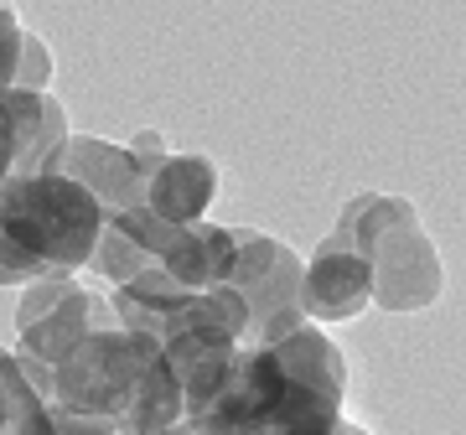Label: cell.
<instances>
[{
	"label": "cell",
	"mask_w": 466,
	"mask_h": 435,
	"mask_svg": "<svg viewBox=\"0 0 466 435\" xmlns=\"http://www.w3.org/2000/svg\"><path fill=\"white\" fill-rule=\"evenodd\" d=\"M332 435H373V430H363L358 420H348V415H342V420H337V425H332Z\"/></svg>",
	"instance_id": "obj_17"
},
{
	"label": "cell",
	"mask_w": 466,
	"mask_h": 435,
	"mask_svg": "<svg viewBox=\"0 0 466 435\" xmlns=\"http://www.w3.org/2000/svg\"><path fill=\"white\" fill-rule=\"evenodd\" d=\"M52 84V52L47 42L36 32H21V57H16V78H11V88H21V94H47Z\"/></svg>",
	"instance_id": "obj_12"
},
{
	"label": "cell",
	"mask_w": 466,
	"mask_h": 435,
	"mask_svg": "<svg viewBox=\"0 0 466 435\" xmlns=\"http://www.w3.org/2000/svg\"><path fill=\"white\" fill-rule=\"evenodd\" d=\"M218 197V167L208 156H161L146 177V207L167 223H198Z\"/></svg>",
	"instance_id": "obj_9"
},
{
	"label": "cell",
	"mask_w": 466,
	"mask_h": 435,
	"mask_svg": "<svg viewBox=\"0 0 466 435\" xmlns=\"http://www.w3.org/2000/svg\"><path fill=\"white\" fill-rule=\"evenodd\" d=\"M47 404L109 420L119 435H150L182 420V384L167 369L156 337L99 327L52 369Z\"/></svg>",
	"instance_id": "obj_1"
},
{
	"label": "cell",
	"mask_w": 466,
	"mask_h": 435,
	"mask_svg": "<svg viewBox=\"0 0 466 435\" xmlns=\"http://www.w3.org/2000/svg\"><path fill=\"white\" fill-rule=\"evenodd\" d=\"M0 435H52L47 400L32 389V379L5 348H0Z\"/></svg>",
	"instance_id": "obj_10"
},
{
	"label": "cell",
	"mask_w": 466,
	"mask_h": 435,
	"mask_svg": "<svg viewBox=\"0 0 466 435\" xmlns=\"http://www.w3.org/2000/svg\"><path fill=\"white\" fill-rule=\"evenodd\" d=\"M156 259H150L140 244H135L130 234H119L115 223H104L99 228V244H94V254H88V269L94 275H104V280H115V285H125V280H135L140 269H150Z\"/></svg>",
	"instance_id": "obj_11"
},
{
	"label": "cell",
	"mask_w": 466,
	"mask_h": 435,
	"mask_svg": "<svg viewBox=\"0 0 466 435\" xmlns=\"http://www.w3.org/2000/svg\"><path fill=\"white\" fill-rule=\"evenodd\" d=\"M125 151H130L135 161L146 167V177H150V167H156V161L167 156V135H161V130H140V135L130 140V146H125Z\"/></svg>",
	"instance_id": "obj_16"
},
{
	"label": "cell",
	"mask_w": 466,
	"mask_h": 435,
	"mask_svg": "<svg viewBox=\"0 0 466 435\" xmlns=\"http://www.w3.org/2000/svg\"><path fill=\"white\" fill-rule=\"evenodd\" d=\"M182 435H218V430H198V425H187L182 420Z\"/></svg>",
	"instance_id": "obj_18"
},
{
	"label": "cell",
	"mask_w": 466,
	"mask_h": 435,
	"mask_svg": "<svg viewBox=\"0 0 466 435\" xmlns=\"http://www.w3.org/2000/svg\"><path fill=\"white\" fill-rule=\"evenodd\" d=\"M332 238H342L368 265L373 306L383 311H425L446 290V265L410 197H389V192L352 197L337 218Z\"/></svg>",
	"instance_id": "obj_2"
},
{
	"label": "cell",
	"mask_w": 466,
	"mask_h": 435,
	"mask_svg": "<svg viewBox=\"0 0 466 435\" xmlns=\"http://www.w3.org/2000/svg\"><path fill=\"white\" fill-rule=\"evenodd\" d=\"M156 265L167 269L177 285H187V290H213V285L228 280L233 228L208 223V218H198V223H177L171 238L161 244V254H156Z\"/></svg>",
	"instance_id": "obj_8"
},
{
	"label": "cell",
	"mask_w": 466,
	"mask_h": 435,
	"mask_svg": "<svg viewBox=\"0 0 466 435\" xmlns=\"http://www.w3.org/2000/svg\"><path fill=\"white\" fill-rule=\"evenodd\" d=\"M42 171H57L67 182H78L88 197L104 207V218L146 202V167H140L125 146L99 140V135H67L63 146L47 156Z\"/></svg>",
	"instance_id": "obj_6"
},
{
	"label": "cell",
	"mask_w": 466,
	"mask_h": 435,
	"mask_svg": "<svg viewBox=\"0 0 466 435\" xmlns=\"http://www.w3.org/2000/svg\"><path fill=\"white\" fill-rule=\"evenodd\" d=\"M16 57H21V21H16V11L0 0V94L16 78Z\"/></svg>",
	"instance_id": "obj_13"
},
{
	"label": "cell",
	"mask_w": 466,
	"mask_h": 435,
	"mask_svg": "<svg viewBox=\"0 0 466 435\" xmlns=\"http://www.w3.org/2000/svg\"><path fill=\"white\" fill-rule=\"evenodd\" d=\"M47 415H52V435H119L109 420L73 415V410H57V404H47Z\"/></svg>",
	"instance_id": "obj_15"
},
{
	"label": "cell",
	"mask_w": 466,
	"mask_h": 435,
	"mask_svg": "<svg viewBox=\"0 0 466 435\" xmlns=\"http://www.w3.org/2000/svg\"><path fill=\"white\" fill-rule=\"evenodd\" d=\"M26 296L16 306V358L21 373L32 379V389L47 400V384H52V369L63 363L67 352L78 348L88 332L99 327H119L115 321V306L109 296L78 285L73 275H47V280H32L21 285Z\"/></svg>",
	"instance_id": "obj_4"
},
{
	"label": "cell",
	"mask_w": 466,
	"mask_h": 435,
	"mask_svg": "<svg viewBox=\"0 0 466 435\" xmlns=\"http://www.w3.org/2000/svg\"><path fill=\"white\" fill-rule=\"evenodd\" d=\"M300 254L285 238L254 234V228H233V265H228V290L244 301V342L238 348H265L275 337L296 332L306 311H300Z\"/></svg>",
	"instance_id": "obj_5"
},
{
	"label": "cell",
	"mask_w": 466,
	"mask_h": 435,
	"mask_svg": "<svg viewBox=\"0 0 466 435\" xmlns=\"http://www.w3.org/2000/svg\"><path fill=\"white\" fill-rule=\"evenodd\" d=\"M16 156H21V135H16V115H11V99L0 94V187L16 177Z\"/></svg>",
	"instance_id": "obj_14"
},
{
	"label": "cell",
	"mask_w": 466,
	"mask_h": 435,
	"mask_svg": "<svg viewBox=\"0 0 466 435\" xmlns=\"http://www.w3.org/2000/svg\"><path fill=\"white\" fill-rule=\"evenodd\" d=\"M373 301V285H368V265L342 244V238H321V249L311 254V265L300 269V311L306 321H352L363 306Z\"/></svg>",
	"instance_id": "obj_7"
},
{
	"label": "cell",
	"mask_w": 466,
	"mask_h": 435,
	"mask_svg": "<svg viewBox=\"0 0 466 435\" xmlns=\"http://www.w3.org/2000/svg\"><path fill=\"white\" fill-rule=\"evenodd\" d=\"M104 207L57 171L11 177L0 187V238L47 275H73L99 244Z\"/></svg>",
	"instance_id": "obj_3"
}]
</instances>
